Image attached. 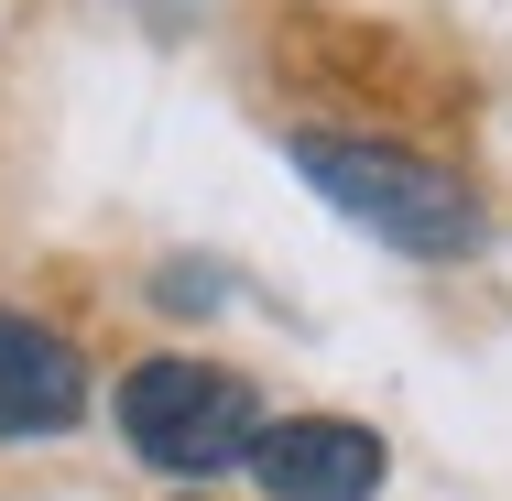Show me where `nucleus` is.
Segmentation results:
<instances>
[{
    "mask_svg": "<svg viewBox=\"0 0 512 501\" xmlns=\"http://www.w3.org/2000/svg\"><path fill=\"white\" fill-rule=\"evenodd\" d=\"M262 425H273V414H262V393H251V371H229V360L153 349V360H131V371H120V436H131V458H142V469H164V480L251 469Z\"/></svg>",
    "mask_w": 512,
    "mask_h": 501,
    "instance_id": "7ed1b4c3",
    "label": "nucleus"
},
{
    "mask_svg": "<svg viewBox=\"0 0 512 501\" xmlns=\"http://www.w3.org/2000/svg\"><path fill=\"white\" fill-rule=\"evenodd\" d=\"M382 469H393V447L360 414H273L251 447V480L273 501H371Z\"/></svg>",
    "mask_w": 512,
    "mask_h": 501,
    "instance_id": "20e7f679",
    "label": "nucleus"
},
{
    "mask_svg": "<svg viewBox=\"0 0 512 501\" xmlns=\"http://www.w3.org/2000/svg\"><path fill=\"white\" fill-rule=\"evenodd\" d=\"M295 175L338 218H360L371 240H393L414 262H469L491 240L480 197L447 164H425V142H393V131H295Z\"/></svg>",
    "mask_w": 512,
    "mask_h": 501,
    "instance_id": "f03ea898",
    "label": "nucleus"
},
{
    "mask_svg": "<svg viewBox=\"0 0 512 501\" xmlns=\"http://www.w3.org/2000/svg\"><path fill=\"white\" fill-rule=\"evenodd\" d=\"M273 77L306 109H349V120H393L404 142L414 120H458L469 88L436 44H414L404 22H371V11H284L273 22Z\"/></svg>",
    "mask_w": 512,
    "mask_h": 501,
    "instance_id": "f257e3e1",
    "label": "nucleus"
},
{
    "mask_svg": "<svg viewBox=\"0 0 512 501\" xmlns=\"http://www.w3.org/2000/svg\"><path fill=\"white\" fill-rule=\"evenodd\" d=\"M88 425V349L33 316V305H0V447L22 436H77Z\"/></svg>",
    "mask_w": 512,
    "mask_h": 501,
    "instance_id": "39448f33",
    "label": "nucleus"
}]
</instances>
